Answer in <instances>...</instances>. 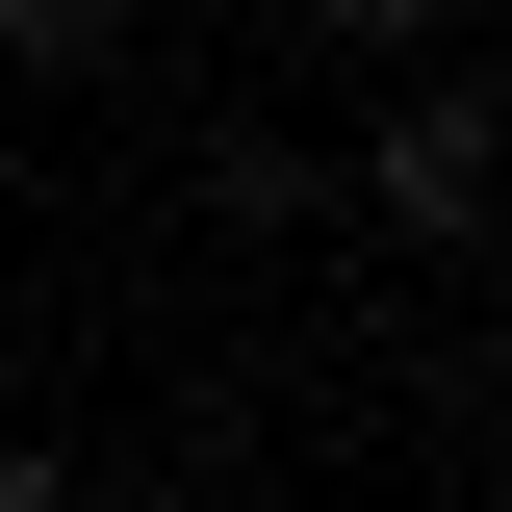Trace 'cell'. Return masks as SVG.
<instances>
[{
  "label": "cell",
  "mask_w": 512,
  "mask_h": 512,
  "mask_svg": "<svg viewBox=\"0 0 512 512\" xmlns=\"http://www.w3.org/2000/svg\"><path fill=\"white\" fill-rule=\"evenodd\" d=\"M333 205H359V231H410V256H487V77H410V103H384L359 128V180H333Z\"/></svg>",
  "instance_id": "cell-1"
},
{
  "label": "cell",
  "mask_w": 512,
  "mask_h": 512,
  "mask_svg": "<svg viewBox=\"0 0 512 512\" xmlns=\"http://www.w3.org/2000/svg\"><path fill=\"white\" fill-rule=\"evenodd\" d=\"M0 512H77V461H52V436H0Z\"/></svg>",
  "instance_id": "cell-2"
}]
</instances>
